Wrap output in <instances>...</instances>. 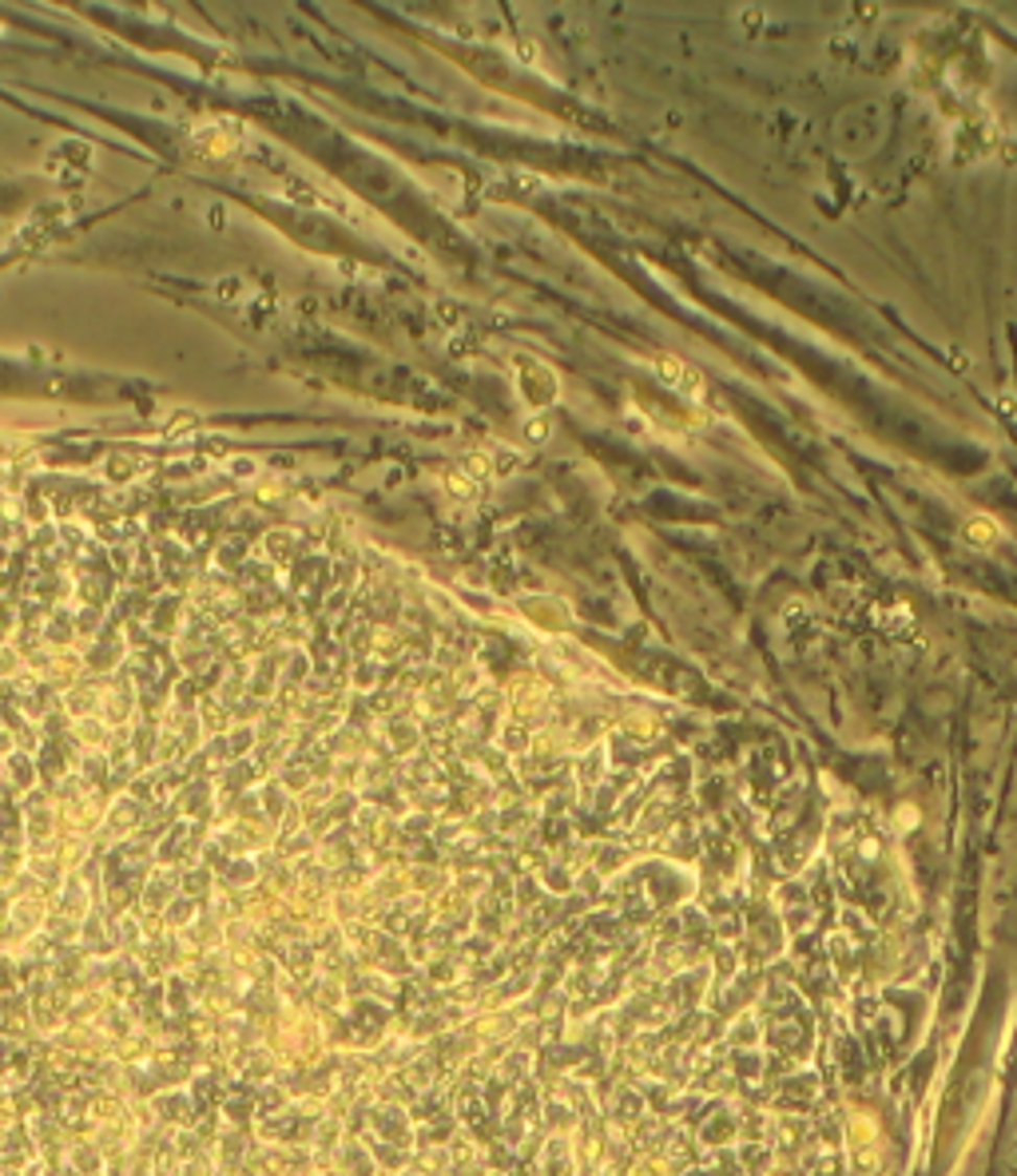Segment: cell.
Instances as JSON below:
<instances>
[{"label": "cell", "mask_w": 1017, "mask_h": 1176, "mask_svg": "<svg viewBox=\"0 0 1017 1176\" xmlns=\"http://www.w3.org/2000/svg\"><path fill=\"white\" fill-rule=\"evenodd\" d=\"M660 378L668 382L676 394H684V398H703V378H699V370H692L684 359H676V354H660L656 362Z\"/></svg>", "instance_id": "obj_1"}, {"label": "cell", "mask_w": 1017, "mask_h": 1176, "mask_svg": "<svg viewBox=\"0 0 1017 1176\" xmlns=\"http://www.w3.org/2000/svg\"><path fill=\"white\" fill-rule=\"evenodd\" d=\"M962 533H966V540H970L974 549H990L994 540H1001V529H997V525H994V521H990V517H970V521H966V529H962Z\"/></svg>", "instance_id": "obj_2"}]
</instances>
